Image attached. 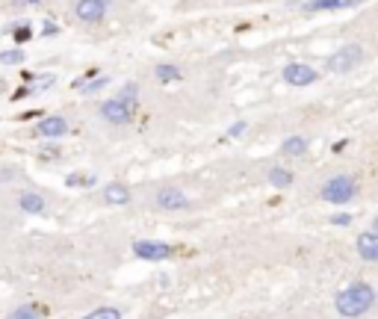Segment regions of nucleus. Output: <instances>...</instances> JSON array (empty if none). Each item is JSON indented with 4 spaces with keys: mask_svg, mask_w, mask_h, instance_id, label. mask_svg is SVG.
I'll return each instance as SVG.
<instances>
[{
    "mask_svg": "<svg viewBox=\"0 0 378 319\" xmlns=\"http://www.w3.org/2000/svg\"><path fill=\"white\" fill-rule=\"evenodd\" d=\"M157 207H160V210H186L189 198L180 189H174V186H163V189L157 192Z\"/></svg>",
    "mask_w": 378,
    "mask_h": 319,
    "instance_id": "obj_6",
    "label": "nucleus"
},
{
    "mask_svg": "<svg viewBox=\"0 0 378 319\" xmlns=\"http://www.w3.org/2000/svg\"><path fill=\"white\" fill-rule=\"evenodd\" d=\"M101 116L106 118V121H112V124H127V121L133 118V107L124 103L121 98H112V101L101 103Z\"/></svg>",
    "mask_w": 378,
    "mask_h": 319,
    "instance_id": "obj_5",
    "label": "nucleus"
},
{
    "mask_svg": "<svg viewBox=\"0 0 378 319\" xmlns=\"http://www.w3.org/2000/svg\"><path fill=\"white\" fill-rule=\"evenodd\" d=\"M74 12H77V18L83 24H98L103 18V12H106V6H103L101 0H77Z\"/></svg>",
    "mask_w": 378,
    "mask_h": 319,
    "instance_id": "obj_8",
    "label": "nucleus"
},
{
    "mask_svg": "<svg viewBox=\"0 0 378 319\" xmlns=\"http://www.w3.org/2000/svg\"><path fill=\"white\" fill-rule=\"evenodd\" d=\"M9 319H39V313H35L33 307H18V310H15Z\"/></svg>",
    "mask_w": 378,
    "mask_h": 319,
    "instance_id": "obj_21",
    "label": "nucleus"
},
{
    "mask_svg": "<svg viewBox=\"0 0 378 319\" xmlns=\"http://www.w3.org/2000/svg\"><path fill=\"white\" fill-rule=\"evenodd\" d=\"M133 254L142 257V260H166V257L174 254V249L166 245V242H157V239H136L133 242Z\"/></svg>",
    "mask_w": 378,
    "mask_h": 319,
    "instance_id": "obj_4",
    "label": "nucleus"
},
{
    "mask_svg": "<svg viewBox=\"0 0 378 319\" xmlns=\"http://www.w3.org/2000/svg\"><path fill=\"white\" fill-rule=\"evenodd\" d=\"M15 39H18V42H27V39H30V30H27V27H21V30L15 33Z\"/></svg>",
    "mask_w": 378,
    "mask_h": 319,
    "instance_id": "obj_24",
    "label": "nucleus"
},
{
    "mask_svg": "<svg viewBox=\"0 0 378 319\" xmlns=\"http://www.w3.org/2000/svg\"><path fill=\"white\" fill-rule=\"evenodd\" d=\"M18 204H21L24 213H42V210H45V198H42L39 192H24Z\"/></svg>",
    "mask_w": 378,
    "mask_h": 319,
    "instance_id": "obj_13",
    "label": "nucleus"
},
{
    "mask_svg": "<svg viewBox=\"0 0 378 319\" xmlns=\"http://www.w3.org/2000/svg\"><path fill=\"white\" fill-rule=\"evenodd\" d=\"M21 59H24V53L18 51H3L0 53V62H3V65H18V62H21Z\"/></svg>",
    "mask_w": 378,
    "mask_h": 319,
    "instance_id": "obj_19",
    "label": "nucleus"
},
{
    "mask_svg": "<svg viewBox=\"0 0 378 319\" xmlns=\"http://www.w3.org/2000/svg\"><path fill=\"white\" fill-rule=\"evenodd\" d=\"M308 12H319V9H343V0H310L305 3Z\"/></svg>",
    "mask_w": 378,
    "mask_h": 319,
    "instance_id": "obj_16",
    "label": "nucleus"
},
{
    "mask_svg": "<svg viewBox=\"0 0 378 319\" xmlns=\"http://www.w3.org/2000/svg\"><path fill=\"white\" fill-rule=\"evenodd\" d=\"M101 86H106V77H95L92 83H86V86H83V92H86V95H92V92H98Z\"/></svg>",
    "mask_w": 378,
    "mask_h": 319,
    "instance_id": "obj_22",
    "label": "nucleus"
},
{
    "mask_svg": "<svg viewBox=\"0 0 378 319\" xmlns=\"http://www.w3.org/2000/svg\"><path fill=\"white\" fill-rule=\"evenodd\" d=\"M242 130H245V124H242V121H237V124H234V127H231V136H240Z\"/></svg>",
    "mask_w": 378,
    "mask_h": 319,
    "instance_id": "obj_25",
    "label": "nucleus"
},
{
    "mask_svg": "<svg viewBox=\"0 0 378 319\" xmlns=\"http://www.w3.org/2000/svg\"><path fill=\"white\" fill-rule=\"evenodd\" d=\"M83 319H121V313H119V307H98V310H92Z\"/></svg>",
    "mask_w": 378,
    "mask_h": 319,
    "instance_id": "obj_17",
    "label": "nucleus"
},
{
    "mask_svg": "<svg viewBox=\"0 0 378 319\" xmlns=\"http://www.w3.org/2000/svg\"><path fill=\"white\" fill-rule=\"evenodd\" d=\"M65 130H68V124H65V118H62V116L42 118V121L35 124V136H45V139H56V136H62Z\"/></svg>",
    "mask_w": 378,
    "mask_h": 319,
    "instance_id": "obj_9",
    "label": "nucleus"
},
{
    "mask_svg": "<svg viewBox=\"0 0 378 319\" xmlns=\"http://www.w3.org/2000/svg\"><path fill=\"white\" fill-rule=\"evenodd\" d=\"M284 80L290 86H310L316 80V71L305 62H290V65L284 68Z\"/></svg>",
    "mask_w": 378,
    "mask_h": 319,
    "instance_id": "obj_7",
    "label": "nucleus"
},
{
    "mask_svg": "<svg viewBox=\"0 0 378 319\" xmlns=\"http://www.w3.org/2000/svg\"><path fill=\"white\" fill-rule=\"evenodd\" d=\"M331 222H334V225H349L352 216H349V213H337V216H331Z\"/></svg>",
    "mask_w": 378,
    "mask_h": 319,
    "instance_id": "obj_23",
    "label": "nucleus"
},
{
    "mask_svg": "<svg viewBox=\"0 0 378 319\" xmlns=\"http://www.w3.org/2000/svg\"><path fill=\"white\" fill-rule=\"evenodd\" d=\"M103 198H106V204H127L130 201V189L124 184H106Z\"/></svg>",
    "mask_w": 378,
    "mask_h": 319,
    "instance_id": "obj_11",
    "label": "nucleus"
},
{
    "mask_svg": "<svg viewBox=\"0 0 378 319\" xmlns=\"http://www.w3.org/2000/svg\"><path fill=\"white\" fill-rule=\"evenodd\" d=\"M372 231H375V234H378V216H375V222H372Z\"/></svg>",
    "mask_w": 378,
    "mask_h": 319,
    "instance_id": "obj_26",
    "label": "nucleus"
},
{
    "mask_svg": "<svg viewBox=\"0 0 378 319\" xmlns=\"http://www.w3.org/2000/svg\"><path fill=\"white\" fill-rule=\"evenodd\" d=\"M33 3H39V0H33Z\"/></svg>",
    "mask_w": 378,
    "mask_h": 319,
    "instance_id": "obj_28",
    "label": "nucleus"
},
{
    "mask_svg": "<svg viewBox=\"0 0 378 319\" xmlns=\"http://www.w3.org/2000/svg\"><path fill=\"white\" fill-rule=\"evenodd\" d=\"M372 304H375V293H372L369 284H361V281L352 284V287H346L343 293H337V299H334L337 313H340V316H349V319L363 316Z\"/></svg>",
    "mask_w": 378,
    "mask_h": 319,
    "instance_id": "obj_1",
    "label": "nucleus"
},
{
    "mask_svg": "<svg viewBox=\"0 0 378 319\" xmlns=\"http://www.w3.org/2000/svg\"><path fill=\"white\" fill-rule=\"evenodd\" d=\"M269 184H272V186H281V189H284V186L292 184V174L287 171V168H272V171H269Z\"/></svg>",
    "mask_w": 378,
    "mask_h": 319,
    "instance_id": "obj_15",
    "label": "nucleus"
},
{
    "mask_svg": "<svg viewBox=\"0 0 378 319\" xmlns=\"http://www.w3.org/2000/svg\"><path fill=\"white\" fill-rule=\"evenodd\" d=\"M305 148H308V139H305V136H290V139H284L281 154H287V157H301Z\"/></svg>",
    "mask_w": 378,
    "mask_h": 319,
    "instance_id": "obj_12",
    "label": "nucleus"
},
{
    "mask_svg": "<svg viewBox=\"0 0 378 319\" xmlns=\"http://www.w3.org/2000/svg\"><path fill=\"white\" fill-rule=\"evenodd\" d=\"M157 80H163V83H174V80H180V68L177 65H157Z\"/></svg>",
    "mask_w": 378,
    "mask_h": 319,
    "instance_id": "obj_14",
    "label": "nucleus"
},
{
    "mask_svg": "<svg viewBox=\"0 0 378 319\" xmlns=\"http://www.w3.org/2000/svg\"><path fill=\"white\" fill-rule=\"evenodd\" d=\"M363 51L361 45H343L337 53H331L328 56V71H334V74H346V71H352V68H358L363 62Z\"/></svg>",
    "mask_w": 378,
    "mask_h": 319,
    "instance_id": "obj_2",
    "label": "nucleus"
},
{
    "mask_svg": "<svg viewBox=\"0 0 378 319\" xmlns=\"http://www.w3.org/2000/svg\"><path fill=\"white\" fill-rule=\"evenodd\" d=\"M355 192H358V184L349 178V174H337V178H331L325 186H322V198L331 204H346L355 198Z\"/></svg>",
    "mask_w": 378,
    "mask_h": 319,
    "instance_id": "obj_3",
    "label": "nucleus"
},
{
    "mask_svg": "<svg viewBox=\"0 0 378 319\" xmlns=\"http://www.w3.org/2000/svg\"><path fill=\"white\" fill-rule=\"evenodd\" d=\"M358 254L363 260H369V263H378V234L372 228L358 236Z\"/></svg>",
    "mask_w": 378,
    "mask_h": 319,
    "instance_id": "obj_10",
    "label": "nucleus"
},
{
    "mask_svg": "<svg viewBox=\"0 0 378 319\" xmlns=\"http://www.w3.org/2000/svg\"><path fill=\"white\" fill-rule=\"evenodd\" d=\"M68 184L71 186H92V184H95V178H92V174H71Z\"/></svg>",
    "mask_w": 378,
    "mask_h": 319,
    "instance_id": "obj_20",
    "label": "nucleus"
},
{
    "mask_svg": "<svg viewBox=\"0 0 378 319\" xmlns=\"http://www.w3.org/2000/svg\"><path fill=\"white\" fill-rule=\"evenodd\" d=\"M101 3H103V6H109V3H112V0H101Z\"/></svg>",
    "mask_w": 378,
    "mask_h": 319,
    "instance_id": "obj_27",
    "label": "nucleus"
},
{
    "mask_svg": "<svg viewBox=\"0 0 378 319\" xmlns=\"http://www.w3.org/2000/svg\"><path fill=\"white\" fill-rule=\"evenodd\" d=\"M136 98H139V86L136 83H127L124 89H121V101H124V103H130V107H133V103H136Z\"/></svg>",
    "mask_w": 378,
    "mask_h": 319,
    "instance_id": "obj_18",
    "label": "nucleus"
}]
</instances>
